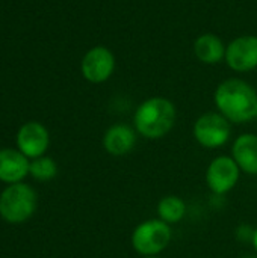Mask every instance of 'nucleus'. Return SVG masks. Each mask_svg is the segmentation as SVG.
I'll return each mask as SVG.
<instances>
[{
	"mask_svg": "<svg viewBox=\"0 0 257 258\" xmlns=\"http://www.w3.org/2000/svg\"><path fill=\"white\" fill-rule=\"evenodd\" d=\"M176 118L177 110L171 100L165 97H150L136 107L133 128L142 138L156 141L173 130Z\"/></svg>",
	"mask_w": 257,
	"mask_h": 258,
	"instance_id": "obj_2",
	"label": "nucleus"
},
{
	"mask_svg": "<svg viewBox=\"0 0 257 258\" xmlns=\"http://www.w3.org/2000/svg\"><path fill=\"white\" fill-rule=\"evenodd\" d=\"M241 169L232 156L215 157L206 169V184L215 195H226L239 181Z\"/></svg>",
	"mask_w": 257,
	"mask_h": 258,
	"instance_id": "obj_7",
	"label": "nucleus"
},
{
	"mask_svg": "<svg viewBox=\"0 0 257 258\" xmlns=\"http://www.w3.org/2000/svg\"><path fill=\"white\" fill-rule=\"evenodd\" d=\"M224 62L232 71L250 73L257 68V36L241 35L232 39L226 47Z\"/></svg>",
	"mask_w": 257,
	"mask_h": 258,
	"instance_id": "obj_8",
	"label": "nucleus"
},
{
	"mask_svg": "<svg viewBox=\"0 0 257 258\" xmlns=\"http://www.w3.org/2000/svg\"><path fill=\"white\" fill-rule=\"evenodd\" d=\"M173 239L171 225L158 219L141 222L132 233V248L142 257H158Z\"/></svg>",
	"mask_w": 257,
	"mask_h": 258,
	"instance_id": "obj_4",
	"label": "nucleus"
},
{
	"mask_svg": "<svg viewBox=\"0 0 257 258\" xmlns=\"http://www.w3.org/2000/svg\"><path fill=\"white\" fill-rule=\"evenodd\" d=\"M186 213L185 201L177 195H167L158 203V216L168 225L179 224Z\"/></svg>",
	"mask_w": 257,
	"mask_h": 258,
	"instance_id": "obj_14",
	"label": "nucleus"
},
{
	"mask_svg": "<svg viewBox=\"0 0 257 258\" xmlns=\"http://www.w3.org/2000/svg\"><path fill=\"white\" fill-rule=\"evenodd\" d=\"M226 44L215 33H201L194 41L195 57L206 65H217L226 59Z\"/></svg>",
	"mask_w": 257,
	"mask_h": 258,
	"instance_id": "obj_13",
	"label": "nucleus"
},
{
	"mask_svg": "<svg viewBox=\"0 0 257 258\" xmlns=\"http://www.w3.org/2000/svg\"><path fill=\"white\" fill-rule=\"evenodd\" d=\"M136 130L127 124H114L111 125L103 136V148L108 154L120 157L132 153L136 145Z\"/></svg>",
	"mask_w": 257,
	"mask_h": 258,
	"instance_id": "obj_10",
	"label": "nucleus"
},
{
	"mask_svg": "<svg viewBox=\"0 0 257 258\" xmlns=\"http://www.w3.org/2000/svg\"><path fill=\"white\" fill-rule=\"evenodd\" d=\"M36 210V194L26 183L8 184L0 194V216L8 224H23Z\"/></svg>",
	"mask_w": 257,
	"mask_h": 258,
	"instance_id": "obj_3",
	"label": "nucleus"
},
{
	"mask_svg": "<svg viewBox=\"0 0 257 258\" xmlns=\"http://www.w3.org/2000/svg\"><path fill=\"white\" fill-rule=\"evenodd\" d=\"M251 245H253L254 251L257 252V228L254 230V234H253V242H251Z\"/></svg>",
	"mask_w": 257,
	"mask_h": 258,
	"instance_id": "obj_17",
	"label": "nucleus"
},
{
	"mask_svg": "<svg viewBox=\"0 0 257 258\" xmlns=\"http://www.w3.org/2000/svg\"><path fill=\"white\" fill-rule=\"evenodd\" d=\"M142 258H159V257H142Z\"/></svg>",
	"mask_w": 257,
	"mask_h": 258,
	"instance_id": "obj_19",
	"label": "nucleus"
},
{
	"mask_svg": "<svg viewBox=\"0 0 257 258\" xmlns=\"http://www.w3.org/2000/svg\"><path fill=\"white\" fill-rule=\"evenodd\" d=\"M217 110L232 124H244L257 118V91L242 79L221 82L214 94Z\"/></svg>",
	"mask_w": 257,
	"mask_h": 258,
	"instance_id": "obj_1",
	"label": "nucleus"
},
{
	"mask_svg": "<svg viewBox=\"0 0 257 258\" xmlns=\"http://www.w3.org/2000/svg\"><path fill=\"white\" fill-rule=\"evenodd\" d=\"M253 234H254V230L250 227V225H241L236 231V237L238 240L241 242H253Z\"/></svg>",
	"mask_w": 257,
	"mask_h": 258,
	"instance_id": "obj_16",
	"label": "nucleus"
},
{
	"mask_svg": "<svg viewBox=\"0 0 257 258\" xmlns=\"http://www.w3.org/2000/svg\"><path fill=\"white\" fill-rule=\"evenodd\" d=\"M50 145L48 130L36 121L23 124L17 133V150H20L27 159H36L45 154Z\"/></svg>",
	"mask_w": 257,
	"mask_h": 258,
	"instance_id": "obj_9",
	"label": "nucleus"
},
{
	"mask_svg": "<svg viewBox=\"0 0 257 258\" xmlns=\"http://www.w3.org/2000/svg\"><path fill=\"white\" fill-rule=\"evenodd\" d=\"M115 56L105 45H95L89 48L80 62V73L89 83L100 85L111 79L115 71Z\"/></svg>",
	"mask_w": 257,
	"mask_h": 258,
	"instance_id": "obj_6",
	"label": "nucleus"
},
{
	"mask_svg": "<svg viewBox=\"0 0 257 258\" xmlns=\"http://www.w3.org/2000/svg\"><path fill=\"white\" fill-rule=\"evenodd\" d=\"M244 258H256V257H253V255H248V257H244Z\"/></svg>",
	"mask_w": 257,
	"mask_h": 258,
	"instance_id": "obj_18",
	"label": "nucleus"
},
{
	"mask_svg": "<svg viewBox=\"0 0 257 258\" xmlns=\"http://www.w3.org/2000/svg\"><path fill=\"white\" fill-rule=\"evenodd\" d=\"M195 141L208 150L224 147L232 135V122L220 112H208L197 118L192 128Z\"/></svg>",
	"mask_w": 257,
	"mask_h": 258,
	"instance_id": "obj_5",
	"label": "nucleus"
},
{
	"mask_svg": "<svg viewBox=\"0 0 257 258\" xmlns=\"http://www.w3.org/2000/svg\"><path fill=\"white\" fill-rule=\"evenodd\" d=\"M30 160L20 151L14 148L0 150V181L6 184L21 183L29 174Z\"/></svg>",
	"mask_w": 257,
	"mask_h": 258,
	"instance_id": "obj_11",
	"label": "nucleus"
},
{
	"mask_svg": "<svg viewBox=\"0 0 257 258\" xmlns=\"http://www.w3.org/2000/svg\"><path fill=\"white\" fill-rule=\"evenodd\" d=\"M29 174L38 181L53 180L58 174L56 162L48 156H41V157L32 159L30 165H29Z\"/></svg>",
	"mask_w": 257,
	"mask_h": 258,
	"instance_id": "obj_15",
	"label": "nucleus"
},
{
	"mask_svg": "<svg viewBox=\"0 0 257 258\" xmlns=\"http://www.w3.org/2000/svg\"><path fill=\"white\" fill-rule=\"evenodd\" d=\"M232 157L238 163L241 172L257 175V135H239L232 147Z\"/></svg>",
	"mask_w": 257,
	"mask_h": 258,
	"instance_id": "obj_12",
	"label": "nucleus"
}]
</instances>
